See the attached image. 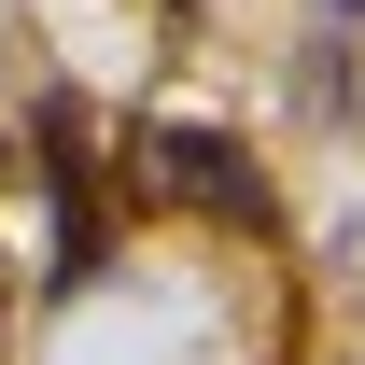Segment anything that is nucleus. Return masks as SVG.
I'll return each instance as SVG.
<instances>
[{
	"label": "nucleus",
	"instance_id": "nucleus-1",
	"mask_svg": "<svg viewBox=\"0 0 365 365\" xmlns=\"http://www.w3.org/2000/svg\"><path fill=\"white\" fill-rule=\"evenodd\" d=\"M140 169H155V197L211 211L225 239H281V197H267V169H253L225 127H155V140H140Z\"/></svg>",
	"mask_w": 365,
	"mask_h": 365
},
{
	"label": "nucleus",
	"instance_id": "nucleus-2",
	"mask_svg": "<svg viewBox=\"0 0 365 365\" xmlns=\"http://www.w3.org/2000/svg\"><path fill=\"white\" fill-rule=\"evenodd\" d=\"M351 14H365V0H351Z\"/></svg>",
	"mask_w": 365,
	"mask_h": 365
}]
</instances>
